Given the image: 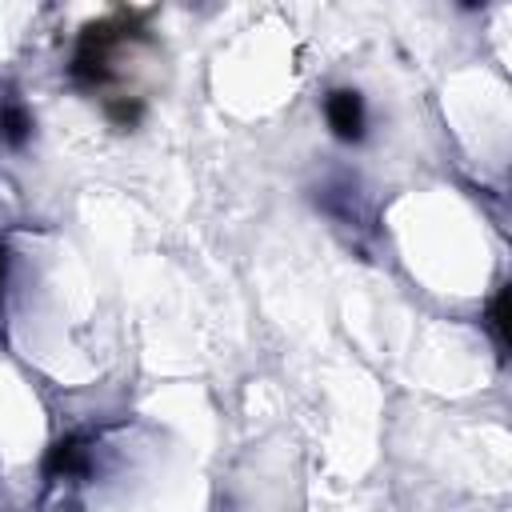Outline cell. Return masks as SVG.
<instances>
[{"instance_id":"1","label":"cell","mask_w":512,"mask_h":512,"mask_svg":"<svg viewBox=\"0 0 512 512\" xmlns=\"http://www.w3.org/2000/svg\"><path fill=\"white\" fill-rule=\"evenodd\" d=\"M324 112H328V124L340 140H360L364 136V104H360L356 92H344V88L332 92L324 100Z\"/></svg>"}]
</instances>
